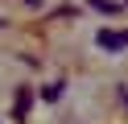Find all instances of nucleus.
Wrapping results in <instances>:
<instances>
[{"mask_svg": "<svg viewBox=\"0 0 128 124\" xmlns=\"http://www.w3.org/2000/svg\"><path fill=\"white\" fill-rule=\"evenodd\" d=\"M120 99H124V107H128V91H120Z\"/></svg>", "mask_w": 128, "mask_h": 124, "instance_id": "423d86ee", "label": "nucleus"}, {"mask_svg": "<svg viewBox=\"0 0 128 124\" xmlns=\"http://www.w3.org/2000/svg\"><path fill=\"white\" fill-rule=\"evenodd\" d=\"M29 107H33V95H29V87H21V91H17V103H12V116H17V120H25Z\"/></svg>", "mask_w": 128, "mask_h": 124, "instance_id": "f03ea898", "label": "nucleus"}, {"mask_svg": "<svg viewBox=\"0 0 128 124\" xmlns=\"http://www.w3.org/2000/svg\"><path fill=\"white\" fill-rule=\"evenodd\" d=\"M25 4H29V8H42V0H25Z\"/></svg>", "mask_w": 128, "mask_h": 124, "instance_id": "39448f33", "label": "nucleus"}, {"mask_svg": "<svg viewBox=\"0 0 128 124\" xmlns=\"http://www.w3.org/2000/svg\"><path fill=\"white\" fill-rule=\"evenodd\" d=\"M62 91H66V83H46V87H42V99H46V103H58V99H62Z\"/></svg>", "mask_w": 128, "mask_h": 124, "instance_id": "7ed1b4c3", "label": "nucleus"}, {"mask_svg": "<svg viewBox=\"0 0 128 124\" xmlns=\"http://www.w3.org/2000/svg\"><path fill=\"white\" fill-rule=\"evenodd\" d=\"M87 4H91L95 13H108V17H116V13H120V4H112V0H87Z\"/></svg>", "mask_w": 128, "mask_h": 124, "instance_id": "20e7f679", "label": "nucleus"}, {"mask_svg": "<svg viewBox=\"0 0 128 124\" xmlns=\"http://www.w3.org/2000/svg\"><path fill=\"white\" fill-rule=\"evenodd\" d=\"M95 46L108 50V54H116V50L128 46V29H124V33H116V29H99V33H95Z\"/></svg>", "mask_w": 128, "mask_h": 124, "instance_id": "f257e3e1", "label": "nucleus"}]
</instances>
